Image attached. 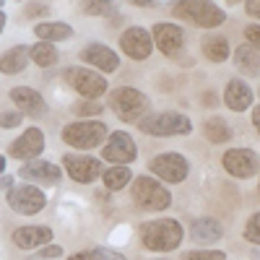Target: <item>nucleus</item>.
<instances>
[{"mask_svg":"<svg viewBox=\"0 0 260 260\" xmlns=\"http://www.w3.org/2000/svg\"><path fill=\"white\" fill-rule=\"evenodd\" d=\"M185 229L177 219H156L141 226V240L151 252H172L182 245Z\"/></svg>","mask_w":260,"mask_h":260,"instance_id":"obj_1","label":"nucleus"},{"mask_svg":"<svg viewBox=\"0 0 260 260\" xmlns=\"http://www.w3.org/2000/svg\"><path fill=\"white\" fill-rule=\"evenodd\" d=\"M175 16L185 18L201 29H216L226 21V13L213 0H180L175 6Z\"/></svg>","mask_w":260,"mask_h":260,"instance_id":"obj_2","label":"nucleus"},{"mask_svg":"<svg viewBox=\"0 0 260 260\" xmlns=\"http://www.w3.org/2000/svg\"><path fill=\"white\" fill-rule=\"evenodd\" d=\"M110 107H112V112L125 120V122H141L148 112V96L138 89H130V86H120L117 91H112L110 96Z\"/></svg>","mask_w":260,"mask_h":260,"instance_id":"obj_3","label":"nucleus"},{"mask_svg":"<svg viewBox=\"0 0 260 260\" xmlns=\"http://www.w3.org/2000/svg\"><path fill=\"white\" fill-rule=\"evenodd\" d=\"M107 136H110L107 133V125L99 122V120H78V122H71L62 130V141L73 148H81V151L102 146Z\"/></svg>","mask_w":260,"mask_h":260,"instance_id":"obj_4","label":"nucleus"},{"mask_svg":"<svg viewBox=\"0 0 260 260\" xmlns=\"http://www.w3.org/2000/svg\"><path fill=\"white\" fill-rule=\"evenodd\" d=\"M130 192H133V201L138 208H146V211H164L169 208L172 203V192L154 177H136L133 180V187H130Z\"/></svg>","mask_w":260,"mask_h":260,"instance_id":"obj_5","label":"nucleus"},{"mask_svg":"<svg viewBox=\"0 0 260 260\" xmlns=\"http://www.w3.org/2000/svg\"><path fill=\"white\" fill-rule=\"evenodd\" d=\"M143 133L148 136H187L192 130V122L187 115H180V112H159V115H146L138 125Z\"/></svg>","mask_w":260,"mask_h":260,"instance_id":"obj_6","label":"nucleus"},{"mask_svg":"<svg viewBox=\"0 0 260 260\" xmlns=\"http://www.w3.org/2000/svg\"><path fill=\"white\" fill-rule=\"evenodd\" d=\"M65 81L86 99H99L107 91V78L89 68H68L65 71Z\"/></svg>","mask_w":260,"mask_h":260,"instance_id":"obj_7","label":"nucleus"},{"mask_svg":"<svg viewBox=\"0 0 260 260\" xmlns=\"http://www.w3.org/2000/svg\"><path fill=\"white\" fill-rule=\"evenodd\" d=\"M8 206L16 213L34 216V213H39L42 208L47 206V195L42 192L39 187H34V185H18V187L8 190Z\"/></svg>","mask_w":260,"mask_h":260,"instance_id":"obj_8","label":"nucleus"},{"mask_svg":"<svg viewBox=\"0 0 260 260\" xmlns=\"http://www.w3.org/2000/svg\"><path fill=\"white\" fill-rule=\"evenodd\" d=\"M102 154H104L107 161L125 167V164H130L138 156V148H136V141L130 138L125 130H117V133L107 136V143L102 146Z\"/></svg>","mask_w":260,"mask_h":260,"instance_id":"obj_9","label":"nucleus"},{"mask_svg":"<svg viewBox=\"0 0 260 260\" xmlns=\"http://www.w3.org/2000/svg\"><path fill=\"white\" fill-rule=\"evenodd\" d=\"M151 172H154L156 177H161L164 182L169 185H175V182H182L187 177V172H190V164L185 156L180 154H159L151 159Z\"/></svg>","mask_w":260,"mask_h":260,"instance_id":"obj_10","label":"nucleus"},{"mask_svg":"<svg viewBox=\"0 0 260 260\" xmlns=\"http://www.w3.org/2000/svg\"><path fill=\"white\" fill-rule=\"evenodd\" d=\"M221 161H224V169L229 172V175L240 177V180L252 177L255 172L260 169V159H257L255 151H250V148H229Z\"/></svg>","mask_w":260,"mask_h":260,"instance_id":"obj_11","label":"nucleus"},{"mask_svg":"<svg viewBox=\"0 0 260 260\" xmlns=\"http://www.w3.org/2000/svg\"><path fill=\"white\" fill-rule=\"evenodd\" d=\"M62 164H65V172H68L76 182L89 185V182H94L96 177H102V161L94 159V156H86V154H65V156H62Z\"/></svg>","mask_w":260,"mask_h":260,"instance_id":"obj_12","label":"nucleus"},{"mask_svg":"<svg viewBox=\"0 0 260 260\" xmlns=\"http://www.w3.org/2000/svg\"><path fill=\"white\" fill-rule=\"evenodd\" d=\"M42 151H45V133L39 127H29L21 138H16L8 148V154L13 159H24V161H34Z\"/></svg>","mask_w":260,"mask_h":260,"instance_id":"obj_13","label":"nucleus"},{"mask_svg":"<svg viewBox=\"0 0 260 260\" xmlns=\"http://www.w3.org/2000/svg\"><path fill=\"white\" fill-rule=\"evenodd\" d=\"M120 47H122V52L127 57L146 60L151 55V50H154V39H151V31H146L141 26H133V29H127L120 37Z\"/></svg>","mask_w":260,"mask_h":260,"instance_id":"obj_14","label":"nucleus"},{"mask_svg":"<svg viewBox=\"0 0 260 260\" xmlns=\"http://www.w3.org/2000/svg\"><path fill=\"white\" fill-rule=\"evenodd\" d=\"M151 39H154V45L164 52V55H177L182 50V29L177 24H156L154 31H151Z\"/></svg>","mask_w":260,"mask_h":260,"instance_id":"obj_15","label":"nucleus"},{"mask_svg":"<svg viewBox=\"0 0 260 260\" xmlns=\"http://www.w3.org/2000/svg\"><path fill=\"white\" fill-rule=\"evenodd\" d=\"M18 177H24L29 182H42V185H55L62 177V169L52 161H29L26 167L18 169Z\"/></svg>","mask_w":260,"mask_h":260,"instance_id":"obj_16","label":"nucleus"},{"mask_svg":"<svg viewBox=\"0 0 260 260\" xmlns=\"http://www.w3.org/2000/svg\"><path fill=\"white\" fill-rule=\"evenodd\" d=\"M81 60L83 62H89L91 68L102 71V73H112L117 71V65H120V57L107 47V45H99V42H94V45H89L83 52H81Z\"/></svg>","mask_w":260,"mask_h":260,"instance_id":"obj_17","label":"nucleus"},{"mask_svg":"<svg viewBox=\"0 0 260 260\" xmlns=\"http://www.w3.org/2000/svg\"><path fill=\"white\" fill-rule=\"evenodd\" d=\"M11 102H13L24 115H31V117L45 115V110H47L42 94L34 91V89H29V86H16V89H11Z\"/></svg>","mask_w":260,"mask_h":260,"instance_id":"obj_18","label":"nucleus"},{"mask_svg":"<svg viewBox=\"0 0 260 260\" xmlns=\"http://www.w3.org/2000/svg\"><path fill=\"white\" fill-rule=\"evenodd\" d=\"M50 240H52L50 226H18L13 232V242L21 250H37L42 245H47Z\"/></svg>","mask_w":260,"mask_h":260,"instance_id":"obj_19","label":"nucleus"},{"mask_svg":"<svg viewBox=\"0 0 260 260\" xmlns=\"http://www.w3.org/2000/svg\"><path fill=\"white\" fill-rule=\"evenodd\" d=\"M224 102L229 110L234 112H245L250 110V104H252V91H250V86L240 78H232L226 83V89H224Z\"/></svg>","mask_w":260,"mask_h":260,"instance_id":"obj_20","label":"nucleus"},{"mask_svg":"<svg viewBox=\"0 0 260 260\" xmlns=\"http://www.w3.org/2000/svg\"><path fill=\"white\" fill-rule=\"evenodd\" d=\"M190 237L195 242H201V245H211V242H219L221 237H224V229L221 224L211 219V216H203V219H198L192 226H190Z\"/></svg>","mask_w":260,"mask_h":260,"instance_id":"obj_21","label":"nucleus"},{"mask_svg":"<svg viewBox=\"0 0 260 260\" xmlns=\"http://www.w3.org/2000/svg\"><path fill=\"white\" fill-rule=\"evenodd\" d=\"M26 62H29V47L18 45V47L8 50L6 55H0V73H8V76L21 73L26 68Z\"/></svg>","mask_w":260,"mask_h":260,"instance_id":"obj_22","label":"nucleus"},{"mask_svg":"<svg viewBox=\"0 0 260 260\" xmlns=\"http://www.w3.org/2000/svg\"><path fill=\"white\" fill-rule=\"evenodd\" d=\"M34 34L42 39V42H60V39H68L73 37V29L68 24H52V21H45V24H37L34 26Z\"/></svg>","mask_w":260,"mask_h":260,"instance_id":"obj_23","label":"nucleus"},{"mask_svg":"<svg viewBox=\"0 0 260 260\" xmlns=\"http://www.w3.org/2000/svg\"><path fill=\"white\" fill-rule=\"evenodd\" d=\"M234 60H237V68H240L242 73L260 76V52L255 47H250V45L240 47V50H237V55H234Z\"/></svg>","mask_w":260,"mask_h":260,"instance_id":"obj_24","label":"nucleus"},{"mask_svg":"<svg viewBox=\"0 0 260 260\" xmlns=\"http://www.w3.org/2000/svg\"><path fill=\"white\" fill-rule=\"evenodd\" d=\"M203 55L211 62H224L229 57V39H224V37H206L203 39Z\"/></svg>","mask_w":260,"mask_h":260,"instance_id":"obj_25","label":"nucleus"},{"mask_svg":"<svg viewBox=\"0 0 260 260\" xmlns=\"http://www.w3.org/2000/svg\"><path fill=\"white\" fill-rule=\"evenodd\" d=\"M29 57L39 65V68H52L60 55H57L55 45H50V42H37V45L29 50Z\"/></svg>","mask_w":260,"mask_h":260,"instance_id":"obj_26","label":"nucleus"},{"mask_svg":"<svg viewBox=\"0 0 260 260\" xmlns=\"http://www.w3.org/2000/svg\"><path fill=\"white\" fill-rule=\"evenodd\" d=\"M206 138L211 141V143H226L229 138H232V130H229V125L221 120V117H211V120H206Z\"/></svg>","mask_w":260,"mask_h":260,"instance_id":"obj_27","label":"nucleus"},{"mask_svg":"<svg viewBox=\"0 0 260 260\" xmlns=\"http://www.w3.org/2000/svg\"><path fill=\"white\" fill-rule=\"evenodd\" d=\"M130 177H133V175H130L127 167H112V169L104 172V185L110 190H122L130 182Z\"/></svg>","mask_w":260,"mask_h":260,"instance_id":"obj_28","label":"nucleus"},{"mask_svg":"<svg viewBox=\"0 0 260 260\" xmlns=\"http://www.w3.org/2000/svg\"><path fill=\"white\" fill-rule=\"evenodd\" d=\"M68 260H127L125 255L115 252V250H86V252H78V255H71Z\"/></svg>","mask_w":260,"mask_h":260,"instance_id":"obj_29","label":"nucleus"},{"mask_svg":"<svg viewBox=\"0 0 260 260\" xmlns=\"http://www.w3.org/2000/svg\"><path fill=\"white\" fill-rule=\"evenodd\" d=\"M81 8L89 16H102L112 8V0H81Z\"/></svg>","mask_w":260,"mask_h":260,"instance_id":"obj_30","label":"nucleus"},{"mask_svg":"<svg viewBox=\"0 0 260 260\" xmlns=\"http://www.w3.org/2000/svg\"><path fill=\"white\" fill-rule=\"evenodd\" d=\"M245 240L252 245H260V213H252L245 226Z\"/></svg>","mask_w":260,"mask_h":260,"instance_id":"obj_31","label":"nucleus"},{"mask_svg":"<svg viewBox=\"0 0 260 260\" xmlns=\"http://www.w3.org/2000/svg\"><path fill=\"white\" fill-rule=\"evenodd\" d=\"M185 260H226L221 250H198V252H187Z\"/></svg>","mask_w":260,"mask_h":260,"instance_id":"obj_32","label":"nucleus"},{"mask_svg":"<svg viewBox=\"0 0 260 260\" xmlns=\"http://www.w3.org/2000/svg\"><path fill=\"white\" fill-rule=\"evenodd\" d=\"M102 110H104V104H96V102H86V104L81 102V104H76V112L83 115V117L86 115H99Z\"/></svg>","mask_w":260,"mask_h":260,"instance_id":"obj_33","label":"nucleus"},{"mask_svg":"<svg viewBox=\"0 0 260 260\" xmlns=\"http://www.w3.org/2000/svg\"><path fill=\"white\" fill-rule=\"evenodd\" d=\"M21 125V112H0V127H16Z\"/></svg>","mask_w":260,"mask_h":260,"instance_id":"obj_34","label":"nucleus"},{"mask_svg":"<svg viewBox=\"0 0 260 260\" xmlns=\"http://www.w3.org/2000/svg\"><path fill=\"white\" fill-rule=\"evenodd\" d=\"M245 37H247V42H250V47L260 50V26H257V24H250V26L245 29Z\"/></svg>","mask_w":260,"mask_h":260,"instance_id":"obj_35","label":"nucleus"},{"mask_svg":"<svg viewBox=\"0 0 260 260\" xmlns=\"http://www.w3.org/2000/svg\"><path fill=\"white\" fill-rule=\"evenodd\" d=\"M37 257H62V247L60 245H47Z\"/></svg>","mask_w":260,"mask_h":260,"instance_id":"obj_36","label":"nucleus"},{"mask_svg":"<svg viewBox=\"0 0 260 260\" xmlns=\"http://www.w3.org/2000/svg\"><path fill=\"white\" fill-rule=\"evenodd\" d=\"M133 6H141V8H154V6H164V3H172V0H127Z\"/></svg>","mask_w":260,"mask_h":260,"instance_id":"obj_37","label":"nucleus"},{"mask_svg":"<svg viewBox=\"0 0 260 260\" xmlns=\"http://www.w3.org/2000/svg\"><path fill=\"white\" fill-rule=\"evenodd\" d=\"M245 8H247L250 16L260 18V0H245Z\"/></svg>","mask_w":260,"mask_h":260,"instance_id":"obj_38","label":"nucleus"},{"mask_svg":"<svg viewBox=\"0 0 260 260\" xmlns=\"http://www.w3.org/2000/svg\"><path fill=\"white\" fill-rule=\"evenodd\" d=\"M252 125H255V130H257V133H260V104H257L255 110H252Z\"/></svg>","mask_w":260,"mask_h":260,"instance_id":"obj_39","label":"nucleus"},{"mask_svg":"<svg viewBox=\"0 0 260 260\" xmlns=\"http://www.w3.org/2000/svg\"><path fill=\"white\" fill-rule=\"evenodd\" d=\"M11 182H13V180H11V177H6V175L0 177V187H11Z\"/></svg>","mask_w":260,"mask_h":260,"instance_id":"obj_40","label":"nucleus"},{"mask_svg":"<svg viewBox=\"0 0 260 260\" xmlns=\"http://www.w3.org/2000/svg\"><path fill=\"white\" fill-rule=\"evenodd\" d=\"M6 21H8V18H6V13L0 11V34H3V29H6Z\"/></svg>","mask_w":260,"mask_h":260,"instance_id":"obj_41","label":"nucleus"},{"mask_svg":"<svg viewBox=\"0 0 260 260\" xmlns=\"http://www.w3.org/2000/svg\"><path fill=\"white\" fill-rule=\"evenodd\" d=\"M6 175V156H0V177Z\"/></svg>","mask_w":260,"mask_h":260,"instance_id":"obj_42","label":"nucleus"},{"mask_svg":"<svg viewBox=\"0 0 260 260\" xmlns=\"http://www.w3.org/2000/svg\"><path fill=\"white\" fill-rule=\"evenodd\" d=\"M3 3H6V0H0V8H3Z\"/></svg>","mask_w":260,"mask_h":260,"instance_id":"obj_43","label":"nucleus"},{"mask_svg":"<svg viewBox=\"0 0 260 260\" xmlns=\"http://www.w3.org/2000/svg\"><path fill=\"white\" fill-rule=\"evenodd\" d=\"M229 3H240V0H229Z\"/></svg>","mask_w":260,"mask_h":260,"instance_id":"obj_44","label":"nucleus"},{"mask_svg":"<svg viewBox=\"0 0 260 260\" xmlns=\"http://www.w3.org/2000/svg\"><path fill=\"white\" fill-rule=\"evenodd\" d=\"M257 190H260V187H257Z\"/></svg>","mask_w":260,"mask_h":260,"instance_id":"obj_45","label":"nucleus"}]
</instances>
